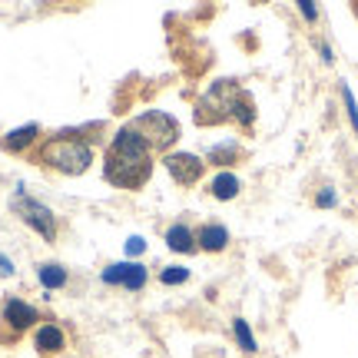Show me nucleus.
<instances>
[{
  "instance_id": "f257e3e1",
  "label": "nucleus",
  "mask_w": 358,
  "mask_h": 358,
  "mask_svg": "<svg viewBox=\"0 0 358 358\" xmlns=\"http://www.w3.org/2000/svg\"><path fill=\"white\" fill-rule=\"evenodd\" d=\"M103 176L120 189H140L153 176V150L133 127H120L103 156Z\"/></svg>"
},
{
  "instance_id": "f03ea898",
  "label": "nucleus",
  "mask_w": 358,
  "mask_h": 358,
  "mask_svg": "<svg viewBox=\"0 0 358 358\" xmlns=\"http://www.w3.org/2000/svg\"><path fill=\"white\" fill-rule=\"evenodd\" d=\"M93 143L83 140L77 133H57L50 140L40 146L37 153V163L40 166L53 169V173H64V176H80L93 166Z\"/></svg>"
},
{
  "instance_id": "7ed1b4c3",
  "label": "nucleus",
  "mask_w": 358,
  "mask_h": 358,
  "mask_svg": "<svg viewBox=\"0 0 358 358\" xmlns=\"http://www.w3.org/2000/svg\"><path fill=\"white\" fill-rule=\"evenodd\" d=\"M10 209L24 219V222L37 232V236H43L47 243H53V239H57L60 222H57V216H53V209H50V206H43L40 199H34V196H27L24 186H17V192L10 196Z\"/></svg>"
},
{
  "instance_id": "20e7f679",
  "label": "nucleus",
  "mask_w": 358,
  "mask_h": 358,
  "mask_svg": "<svg viewBox=\"0 0 358 358\" xmlns=\"http://www.w3.org/2000/svg\"><path fill=\"white\" fill-rule=\"evenodd\" d=\"M37 322H40V312L30 306V302L17 299V295H7V299L0 302V342H3V345H13L24 332L37 329Z\"/></svg>"
},
{
  "instance_id": "39448f33",
  "label": "nucleus",
  "mask_w": 358,
  "mask_h": 358,
  "mask_svg": "<svg viewBox=\"0 0 358 358\" xmlns=\"http://www.w3.org/2000/svg\"><path fill=\"white\" fill-rule=\"evenodd\" d=\"M129 127L140 133L143 140L150 143V150H169L173 143L179 140V123H176V116H169L163 113V110H146L143 116H136Z\"/></svg>"
},
{
  "instance_id": "423d86ee",
  "label": "nucleus",
  "mask_w": 358,
  "mask_h": 358,
  "mask_svg": "<svg viewBox=\"0 0 358 358\" xmlns=\"http://www.w3.org/2000/svg\"><path fill=\"white\" fill-rule=\"evenodd\" d=\"M236 93H239V87H236L232 80H219V83H213V90L196 103V123L213 127V123L229 120V106H232V96H236Z\"/></svg>"
},
{
  "instance_id": "0eeeda50",
  "label": "nucleus",
  "mask_w": 358,
  "mask_h": 358,
  "mask_svg": "<svg viewBox=\"0 0 358 358\" xmlns=\"http://www.w3.org/2000/svg\"><path fill=\"white\" fill-rule=\"evenodd\" d=\"M163 166H166V173L173 176V182H179L182 189L196 186L206 173V163L196 153H166L163 156Z\"/></svg>"
},
{
  "instance_id": "6e6552de",
  "label": "nucleus",
  "mask_w": 358,
  "mask_h": 358,
  "mask_svg": "<svg viewBox=\"0 0 358 358\" xmlns=\"http://www.w3.org/2000/svg\"><path fill=\"white\" fill-rule=\"evenodd\" d=\"M34 348H37L43 358L64 355L66 352V332L57 325V322H40L34 329Z\"/></svg>"
},
{
  "instance_id": "1a4fd4ad",
  "label": "nucleus",
  "mask_w": 358,
  "mask_h": 358,
  "mask_svg": "<svg viewBox=\"0 0 358 358\" xmlns=\"http://www.w3.org/2000/svg\"><path fill=\"white\" fill-rule=\"evenodd\" d=\"M209 192H213V199H219V203H232L243 192V179L236 176L232 169H222V173H216V176L209 179Z\"/></svg>"
},
{
  "instance_id": "9d476101",
  "label": "nucleus",
  "mask_w": 358,
  "mask_h": 358,
  "mask_svg": "<svg viewBox=\"0 0 358 358\" xmlns=\"http://www.w3.org/2000/svg\"><path fill=\"white\" fill-rule=\"evenodd\" d=\"M196 243H199L203 252H222L229 245V229L222 222H206L203 229L196 232Z\"/></svg>"
},
{
  "instance_id": "9b49d317",
  "label": "nucleus",
  "mask_w": 358,
  "mask_h": 358,
  "mask_svg": "<svg viewBox=\"0 0 358 358\" xmlns=\"http://www.w3.org/2000/svg\"><path fill=\"white\" fill-rule=\"evenodd\" d=\"M37 140H40V127L37 123H27V127H20V129H10V133L0 140V146H3L7 153H24V150H30Z\"/></svg>"
},
{
  "instance_id": "f8f14e48",
  "label": "nucleus",
  "mask_w": 358,
  "mask_h": 358,
  "mask_svg": "<svg viewBox=\"0 0 358 358\" xmlns=\"http://www.w3.org/2000/svg\"><path fill=\"white\" fill-rule=\"evenodd\" d=\"M166 245L173 249V252H182V256H189V252H196L199 249V243H196V232L186 226V222H173L166 229Z\"/></svg>"
},
{
  "instance_id": "ddd939ff",
  "label": "nucleus",
  "mask_w": 358,
  "mask_h": 358,
  "mask_svg": "<svg viewBox=\"0 0 358 358\" xmlns=\"http://www.w3.org/2000/svg\"><path fill=\"white\" fill-rule=\"evenodd\" d=\"M229 120H236L243 129H252V123H256V103H252V96H249L245 90H239V93L232 96Z\"/></svg>"
},
{
  "instance_id": "4468645a",
  "label": "nucleus",
  "mask_w": 358,
  "mask_h": 358,
  "mask_svg": "<svg viewBox=\"0 0 358 358\" xmlns=\"http://www.w3.org/2000/svg\"><path fill=\"white\" fill-rule=\"evenodd\" d=\"M37 279L43 289H64L70 282V272L60 262H43V266H37Z\"/></svg>"
},
{
  "instance_id": "2eb2a0df",
  "label": "nucleus",
  "mask_w": 358,
  "mask_h": 358,
  "mask_svg": "<svg viewBox=\"0 0 358 358\" xmlns=\"http://www.w3.org/2000/svg\"><path fill=\"white\" fill-rule=\"evenodd\" d=\"M146 282H150V268L140 266V262H127V275H123V285H120V289H127V292H143Z\"/></svg>"
},
{
  "instance_id": "dca6fc26",
  "label": "nucleus",
  "mask_w": 358,
  "mask_h": 358,
  "mask_svg": "<svg viewBox=\"0 0 358 358\" xmlns=\"http://www.w3.org/2000/svg\"><path fill=\"white\" fill-rule=\"evenodd\" d=\"M232 335H236V345L243 348L245 355H256L259 352L256 335H252V329H249V322L245 319H232Z\"/></svg>"
},
{
  "instance_id": "f3484780",
  "label": "nucleus",
  "mask_w": 358,
  "mask_h": 358,
  "mask_svg": "<svg viewBox=\"0 0 358 358\" xmlns=\"http://www.w3.org/2000/svg\"><path fill=\"white\" fill-rule=\"evenodd\" d=\"M239 153H243V150H239V143H236V140L216 143V146L209 150V163H216V166H229V163H232V159H236Z\"/></svg>"
},
{
  "instance_id": "a211bd4d",
  "label": "nucleus",
  "mask_w": 358,
  "mask_h": 358,
  "mask_svg": "<svg viewBox=\"0 0 358 358\" xmlns=\"http://www.w3.org/2000/svg\"><path fill=\"white\" fill-rule=\"evenodd\" d=\"M159 282L169 285V289H173V285H182V282H189V268L186 266H163L159 268Z\"/></svg>"
},
{
  "instance_id": "6ab92c4d",
  "label": "nucleus",
  "mask_w": 358,
  "mask_h": 358,
  "mask_svg": "<svg viewBox=\"0 0 358 358\" xmlns=\"http://www.w3.org/2000/svg\"><path fill=\"white\" fill-rule=\"evenodd\" d=\"M123 275H127V262H113V266H106L103 268V285H116V289H120V285H123Z\"/></svg>"
},
{
  "instance_id": "aec40b11",
  "label": "nucleus",
  "mask_w": 358,
  "mask_h": 358,
  "mask_svg": "<svg viewBox=\"0 0 358 358\" xmlns=\"http://www.w3.org/2000/svg\"><path fill=\"white\" fill-rule=\"evenodd\" d=\"M315 206H319V209H335V206H338V196H335L332 186H325V189L315 192Z\"/></svg>"
},
{
  "instance_id": "412c9836",
  "label": "nucleus",
  "mask_w": 358,
  "mask_h": 358,
  "mask_svg": "<svg viewBox=\"0 0 358 358\" xmlns=\"http://www.w3.org/2000/svg\"><path fill=\"white\" fill-rule=\"evenodd\" d=\"M342 100H345V113H348V120H352V127H355V133H358V103H355V96H352V90L348 87H342Z\"/></svg>"
},
{
  "instance_id": "4be33fe9",
  "label": "nucleus",
  "mask_w": 358,
  "mask_h": 358,
  "mask_svg": "<svg viewBox=\"0 0 358 358\" xmlns=\"http://www.w3.org/2000/svg\"><path fill=\"white\" fill-rule=\"evenodd\" d=\"M299 13L306 17L308 24H315V20H319V7H315L312 0H299Z\"/></svg>"
},
{
  "instance_id": "5701e85b",
  "label": "nucleus",
  "mask_w": 358,
  "mask_h": 358,
  "mask_svg": "<svg viewBox=\"0 0 358 358\" xmlns=\"http://www.w3.org/2000/svg\"><path fill=\"white\" fill-rule=\"evenodd\" d=\"M127 252H129V256H143V252H146L143 236H129V239H127Z\"/></svg>"
},
{
  "instance_id": "b1692460",
  "label": "nucleus",
  "mask_w": 358,
  "mask_h": 358,
  "mask_svg": "<svg viewBox=\"0 0 358 358\" xmlns=\"http://www.w3.org/2000/svg\"><path fill=\"white\" fill-rule=\"evenodd\" d=\"M315 47H319L322 60H325V64H332V60H335V57H332V47H329V43H325V40H319V43H315Z\"/></svg>"
},
{
  "instance_id": "393cba45",
  "label": "nucleus",
  "mask_w": 358,
  "mask_h": 358,
  "mask_svg": "<svg viewBox=\"0 0 358 358\" xmlns=\"http://www.w3.org/2000/svg\"><path fill=\"white\" fill-rule=\"evenodd\" d=\"M0 275H13V262L7 256H0Z\"/></svg>"
},
{
  "instance_id": "a878e982",
  "label": "nucleus",
  "mask_w": 358,
  "mask_h": 358,
  "mask_svg": "<svg viewBox=\"0 0 358 358\" xmlns=\"http://www.w3.org/2000/svg\"><path fill=\"white\" fill-rule=\"evenodd\" d=\"M355 13H358V3H355Z\"/></svg>"
}]
</instances>
